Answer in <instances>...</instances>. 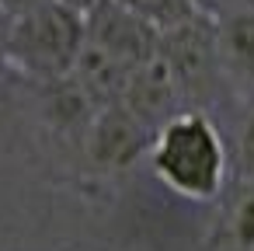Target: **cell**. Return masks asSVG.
Returning a JSON list of instances; mask_svg holds the SVG:
<instances>
[{
	"instance_id": "7a4b0ae2",
	"label": "cell",
	"mask_w": 254,
	"mask_h": 251,
	"mask_svg": "<svg viewBox=\"0 0 254 251\" xmlns=\"http://www.w3.org/2000/svg\"><path fill=\"white\" fill-rule=\"evenodd\" d=\"M87 39V21L77 7L53 0L11 21L4 60L39 84L70 77Z\"/></svg>"
},
{
	"instance_id": "5bb4252c",
	"label": "cell",
	"mask_w": 254,
	"mask_h": 251,
	"mask_svg": "<svg viewBox=\"0 0 254 251\" xmlns=\"http://www.w3.org/2000/svg\"><path fill=\"white\" fill-rule=\"evenodd\" d=\"M63 4H70V7H77L80 14H87L91 7H98V4H101V0H63Z\"/></svg>"
},
{
	"instance_id": "ba28073f",
	"label": "cell",
	"mask_w": 254,
	"mask_h": 251,
	"mask_svg": "<svg viewBox=\"0 0 254 251\" xmlns=\"http://www.w3.org/2000/svg\"><path fill=\"white\" fill-rule=\"evenodd\" d=\"M129 11H136L143 21H150L157 32H171L191 18H198L202 11L195 7V0H119Z\"/></svg>"
},
{
	"instance_id": "277c9868",
	"label": "cell",
	"mask_w": 254,
	"mask_h": 251,
	"mask_svg": "<svg viewBox=\"0 0 254 251\" xmlns=\"http://www.w3.org/2000/svg\"><path fill=\"white\" fill-rule=\"evenodd\" d=\"M153 136H157V129H150L122 101H115V105L98 108V115L91 119L80 143H84L91 164H98L101 171H126L143 154H150Z\"/></svg>"
},
{
	"instance_id": "5b68a950",
	"label": "cell",
	"mask_w": 254,
	"mask_h": 251,
	"mask_svg": "<svg viewBox=\"0 0 254 251\" xmlns=\"http://www.w3.org/2000/svg\"><path fill=\"white\" fill-rule=\"evenodd\" d=\"M84 21H87V42L122 60L132 70L160 49V32L119 0H101L98 7L84 14Z\"/></svg>"
},
{
	"instance_id": "52a82bcc",
	"label": "cell",
	"mask_w": 254,
	"mask_h": 251,
	"mask_svg": "<svg viewBox=\"0 0 254 251\" xmlns=\"http://www.w3.org/2000/svg\"><path fill=\"white\" fill-rule=\"evenodd\" d=\"M216 35L226 81L254 91V7L240 4L230 14L216 18Z\"/></svg>"
},
{
	"instance_id": "4fadbf2b",
	"label": "cell",
	"mask_w": 254,
	"mask_h": 251,
	"mask_svg": "<svg viewBox=\"0 0 254 251\" xmlns=\"http://www.w3.org/2000/svg\"><path fill=\"white\" fill-rule=\"evenodd\" d=\"M11 14L4 11V7H0V56H4V42H7V32H11Z\"/></svg>"
},
{
	"instance_id": "3957f363",
	"label": "cell",
	"mask_w": 254,
	"mask_h": 251,
	"mask_svg": "<svg viewBox=\"0 0 254 251\" xmlns=\"http://www.w3.org/2000/svg\"><path fill=\"white\" fill-rule=\"evenodd\" d=\"M160 56L167 60L185 101H205L219 81H226L223 74V60H219V35H216V18L198 14L171 32H160Z\"/></svg>"
},
{
	"instance_id": "30bf717a",
	"label": "cell",
	"mask_w": 254,
	"mask_h": 251,
	"mask_svg": "<svg viewBox=\"0 0 254 251\" xmlns=\"http://www.w3.org/2000/svg\"><path fill=\"white\" fill-rule=\"evenodd\" d=\"M237 167L247 181H254V112L244 119L240 136H237Z\"/></svg>"
},
{
	"instance_id": "6da1fadb",
	"label": "cell",
	"mask_w": 254,
	"mask_h": 251,
	"mask_svg": "<svg viewBox=\"0 0 254 251\" xmlns=\"http://www.w3.org/2000/svg\"><path fill=\"white\" fill-rule=\"evenodd\" d=\"M150 167L174 195L191 202H212L230 171L223 133L202 108H185L167 119L150 147Z\"/></svg>"
},
{
	"instance_id": "9c48e42d",
	"label": "cell",
	"mask_w": 254,
	"mask_h": 251,
	"mask_svg": "<svg viewBox=\"0 0 254 251\" xmlns=\"http://www.w3.org/2000/svg\"><path fill=\"white\" fill-rule=\"evenodd\" d=\"M230 234L240 251H254V181L240 192L230 213Z\"/></svg>"
},
{
	"instance_id": "8fae6325",
	"label": "cell",
	"mask_w": 254,
	"mask_h": 251,
	"mask_svg": "<svg viewBox=\"0 0 254 251\" xmlns=\"http://www.w3.org/2000/svg\"><path fill=\"white\" fill-rule=\"evenodd\" d=\"M195 7H198L202 14H209V18H223V14H230L233 7H240V0H195Z\"/></svg>"
},
{
	"instance_id": "7c38bea8",
	"label": "cell",
	"mask_w": 254,
	"mask_h": 251,
	"mask_svg": "<svg viewBox=\"0 0 254 251\" xmlns=\"http://www.w3.org/2000/svg\"><path fill=\"white\" fill-rule=\"evenodd\" d=\"M42 4H53V0H0V7H4L11 18H21V14H28V11H35Z\"/></svg>"
},
{
	"instance_id": "8992f818",
	"label": "cell",
	"mask_w": 254,
	"mask_h": 251,
	"mask_svg": "<svg viewBox=\"0 0 254 251\" xmlns=\"http://www.w3.org/2000/svg\"><path fill=\"white\" fill-rule=\"evenodd\" d=\"M119 101H122L132 115H139L150 129H160L167 119H174L178 112H185V108H181V105H185V94H181V87H178V81H174L167 60L160 56V49H157L146 63H139V67L129 74L126 91H122Z\"/></svg>"
}]
</instances>
